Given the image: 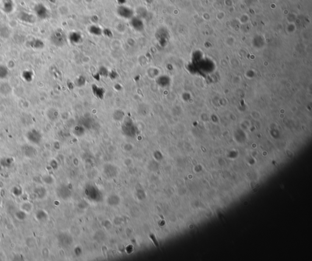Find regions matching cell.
Returning a JSON list of instances; mask_svg holds the SVG:
<instances>
[{"label": "cell", "mask_w": 312, "mask_h": 261, "mask_svg": "<svg viewBox=\"0 0 312 261\" xmlns=\"http://www.w3.org/2000/svg\"><path fill=\"white\" fill-rule=\"evenodd\" d=\"M51 42L56 46H62L65 42V37L62 31H56L51 36Z\"/></svg>", "instance_id": "6da1fadb"}, {"label": "cell", "mask_w": 312, "mask_h": 261, "mask_svg": "<svg viewBox=\"0 0 312 261\" xmlns=\"http://www.w3.org/2000/svg\"><path fill=\"white\" fill-rule=\"evenodd\" d=\"M118 15L121 18L125 19H131L134 17V11L130 7L125 6L124 5H120L117 9Z\"/></svg>", "instance_id": "7a4b0ae2"}, {"label": "cell", "mask_w": 312, "mask_h": 261, "mask_svg": "<svg viewBox=\"0 0 312 261\" xmlns=\"http://www.w3.org/2000/svg\"><path fill=\"white\" fill-rule=\"evenodd\" d=\"M130 24L133 28L137 31H142L144 29V23L141 18L138 16H134L130 19Z\"/></svg>", "instance_id": "3957f363"}, {"label": "cell", "mask_w": 312, "mask_h": 261, "mask_svg": "<svg viewBox=\"0 0 312 261\" xmlns=\"http://www.w3.org/2000/svg\"><path fill=\"white\" fill-rule=\"evenodd\" d=\"M36 15L38 17L41 19H45L48 17L49 12L48 10L42 4H38L35 6L34 8Z\"/></svg>", "instance_id": "277c9868"}, {"label": "cell", "mask_w": 312, "mask_h": 261, "mask_svg": "<svg viewBox=\"0 0 312 261\" xmlns=\"http://www.w3.org/2000/svg\"><path fill=\"white\" fill-rule=\"evenodd\" d=\"M27 138L33 143L38 144L42 140V135L36 130H32L27 133Z\"/></svg>", "instance_id": "5b68a950"}, {"label": "cell", "mask_w": 312, "mask_h": 261, "mask_svg": "<svg viewBox=\"0 0 312 261\" xmlns=\"http://www.w3.org/2000/svg\"><path fill=\"white\" fill-rule=\"evenodd\" d=\"M18 18L21 21L26 23H33L35 21L32 15L26 12H21L18 15Z\"/></svg>", "instance_id": "8992f818"}, {"label": "cell", "mask_w": 312, "mask_h": 261, "mask_svg": "<svg viewBox=\"0 0 312 261\" xmlns=\"http://www.w3.org/2000/svg\"><path fill=\"white\" fill-rule=\"evenodd\" d=\"M12 91L10 85L7 83H4L0 85V93L3 95H8Z\"/></svg>", "instance_id": "52a82bcc"}, {"label": "cell", "mask_w": 312, "mask_h": 261, "mask_svg": "<svg viewBox=\"0 0 312 261\" xmlns=\"http://www.w3.org/2000/svg\"><path fill=\"white\" fill-rule=\"evenodd\" d=\"M9 74L8 68L3 65H0V79H4L7 77Z\"/></svg>", "instance_id": "ba28073f"}, {"label": "cell", "mask_w": 312, "mask_h": 261, "mask_svg": "<svg viewBox=\"0 0 312 261\" xmlns=\"http://www.w3.org/2000/svg\"><path fill=\"white\" fill-rule=\"evenodd\" d=\"M30 45L32 48L35 49H41L44 47V43L40 40L35 39L31 42Z\"/></svg>", "instance_id": "9c48e42d"}, {"label": "cell", "mask_w": 312, "mask_h": 261, "mask_svg": "<svg viewBox=\"0 0 312 261\" xmlns=\"http://www.w3.org/2000/svg\"><path fill=\"white\" fill-rule=\"evenodd\" d=\"M70 39L73 43H78L81 39L80 35L77 32H73L70 34Z\"/></svg>", "instance_id": "30bf717a"}, {"label": "cell", "mask_w": 312, "mask_h": 261, "mask_svg": "<svg viewBox=\"0 0 312 261\" xmlns=\"http://www.w3.org/2000/svg\"><path fill=\"white\" fill-rule=\"evenodd\" d=\"M90 32L93 34H95V35H100L101 34V29L98 26H92L90 27Z\"/></svg>", "instance_id": "8fae6325"}, {"label": "cell", "mask_w": 312, "mask_h": 261, "mask_svg": "<svg viewBox=\"0 0 312 261\" xmlns=\"http://www.w3.org/2000/svg\"><path fill=\"white\" fill-rule=\"evenodd\" d=\"M23 78L27 82H31L32 79V74L30 71H25L23 73Z\"/></svg>", "instance_id": "7c38bea8"}, {"label": "cell", "mask_w": 312, "mask_h": 261, "mask_svg": "<svg viewBox=\"0 0 312 261\" xmlns=\"http://www.w3.org/2000/svg\"><path fill=\"white\" fill-rule=\"evenodd\" d=\"M138 12H139V13L138 14V17H140V18H145L146 16H147V14H148V12L146 11V10L144 8H140L139 9V10H137Z\"/></svg>", "instance_id": "4fadbf2b"}, {"label": "cell", "mask_w": 312, "mask_h": 261, "mask_svg": "<svg viewBox=\"0 0 312 261\" xmlns=\"http://www.w3.org/2000/svg\"><path fill=\"white\" fill-rule=\"evenodd\" d=\"M126 1V0H117V2L120 5H123Z\"/></svg>", "instance_id": "5bb4252c"}]
</instances>
